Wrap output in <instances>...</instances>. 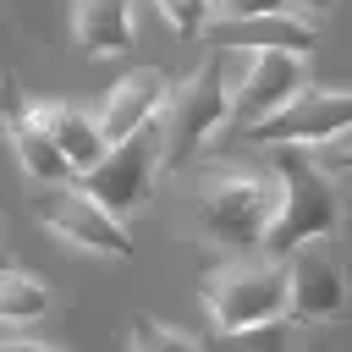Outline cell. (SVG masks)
<instances>
[{
  "mask_svg": "<svg viewBox=\"0 0 352 352\" xmlns=\"http://www.w3.org/2000/svg\"><path fill=\"white\" fill-rule=\"evenodd\" d=\"M275 209V170L258 165H214L187 192V242L209 253L248 258L264 248V226Z\"/></svg>",
  "mask_w": 352,
  "mask_h": 352,
  "instance_id": "cell-1",
  "label": "cell"
},
{
  "mask_svg": "<svg viewBox=\"0 0 352 352\" xmlns=\"http://www.w3.org/2000/svg\"><path fill=\"white\" fill-rule=\"evenodd\" d=\"M226 126H231V82H226V50H214L165 94V110H160V170L192 165Z\"/></svg>",
  "mask_w": 352,
  "mask_h": 352,
  "instance_id": "cell-2",
  "label": "cell"
},
{
  "mask_svg": "<svg viewBox=\"0 0 352 352\" xmlns=\"http://www.w3.org/2000/svg\"><path fill=\"white\" fill-rule=\"evenodd\" d=\"M270 170H275V209H270V226H264V253L286 258V253H297L308 242L336 236V226H341L336 187L319 170H308L297 148H280V160Z\"/></svg>",
  "mask_w": 352,
  "mask_h": 352,
  "instance_id": "cell-3",
  "label": "cell"
},
{
  "mask_svg": "<svg viewBox=\"0 0 352 352\" xmlns=\"http://www.w3.org/2000/svg\"><path fill=\"white\" fill-rule=\"evenodd\" d=\"M204 308H209V324L220 336H236V330L286 319V258L226 264L220 275L204 280Z\"/></svg>",
  "mask_w": 352,
  "mask_h": 352,
  "instance_id": "cell-4",
  "label": "cell"
},
{
  "mask_svg": "<svg viewBox=\"0 0 352 352\" xmlns=\"http://www.w3.org/2000/svg\"><path fill=\"white\" fill-rule=\"evenodd\" d=\"M160 176H165V170H160V121H148V126L104 143V154L82 170L77 187H82L88 198H99L116 220H126V214H138V209L154 198V182H160Z\"/></svg>",
  "mask_w": 352,
  "mask_h": 352,
  "instance_id": "cell-5",
  "label": "cell"
},
{
  "mask_svg": "<svg viewBox=\"0 0 352 352\" xmlns=\"http://www.w3.org/2000/svg\"><path fill=\"white\" fill-rule=\"evenodd\" d=\"M226 82H231V126H253L270 110H280L302 82H308V55L275 50V44H248L226 50Z\"/></svg>",
  "mask_w": 352,
  "mask_h": 352,
  "instance_id": "cell-6",
  "label": "cell"
},
{
  "mask_svg": "<svg viewBox=\"0 0 352 352\" xmlns=\"http://www.w3.org/2000/svg\"><path fill=\"white\" fill-rule=\"evenodd\" d=\"M33 214H38L60 242H72V248L88 253V258H132V236H126V226H121L99 198H88L77 182L33 187Z\"/></svg>",
  "mask_w": 352,
  "mask_h": 352,
  "instance_id": "cell-7",
  "label": "cell"
},
{
  "mask_svg": "<svg viewBox=\"0 0 352 352\" xmlns=\"http://www.w3.org/2000/svg\"><path fill=\"white\" fill-rule=\"evenodd\" d=\"M286 319L292 324H341L346 319V275L324 242L286 253Z\"/></svg>",
  "mask_w": 352,
  "mask_h": 352,
  "instance_id": "cell-8",
  "label": "cell"
},
{
  "mask_svg": "<svg viewBox=\"0 0 352 352\" xmlns=\"http://www.w3.org/2000/svg\"><path fill=\"white\" fill-rule=\"evenodd\" d=\"M346 121H352V94L346 88H308L302 82L280 110H270L248 132L270 148H302V143H319L330 132H346Z\"/></svg>",
  "mask_w": 352,
  "mask_h": 352,
  "instance_id": "cell-9",
  "label": "cell"
},
{
  "mask_svg": "<svg viewBox=\"0 0 352 352\" xmlns=\"http://www.w3.org/2000/svg\"><path fill=\"white\" fill-rule=\"evenodd\" d=\"M0 132H6L16 165H22V176H28L33 187L72 182V165L55 154V143H50V132H44V121H38V104H33V94L22 88L16 72H0Z\"/></svg>",
  "mask_w": 352,
  "mask_h": 352,
  "instance_id": "cell-10",
  "label": "cell"
},
{
  "mask_svg": "<svg viewBox=\"0 0 352 352\" xmlns=\"http://www.w3.org/2000/svg\"><path fill=\"white\" fill-rule=\"evenodd\" d=\"M165 94H170V77H165L160 66H138V72H126V77L104 94V104H99V116H94L99 138H104V143H116V138H126V132H138V126L160 121Z\"/></svg>",
  "mask_w": 352,
  "mask_h": 352,
  "instance_id": "cell-11",
  "label": "cell"
},
{
  "mask_svg": "<svg viewBox=\"0 0 352 352\" xmlns=\"http://www.w3.org/2000/svg\"><path fill=\"white\" fill-rule=\"evenodd\" d=\"M72 38L88 60H116L138 44V0H72Z\"/></svg>",
  "mask_w": 352,
  "mask_h": 352,
  "instance_id": "cell-12",
  "label": "cell"
},
{
  "mask_svg": "<svg viewBox=\"0 0 352 352\" xmlns=\"http://www.w3.org/2000/svg\"><path fill=\"white\" fill-rule=\"evenodd\" d=\"M38 121H44V132H50L55 154L72 165V176L88 170V165L104 154V138H99V126H94V116H88L82 104H72V99H50V104H38Z\"/></svg>",
  "mask_w": 352,
  "mask_h": 352,
  "instance_id": "cell-13",
  "label": "cell"
},
{
  "mask_svg": "<svg viewBox=\"0 0 352 352\" xmlns=\"http://www.w3.org/2000/svg\"><path fill=\"white\" fill-rule=\"evenodd\" d=\"M50 302H55V292L44 280H33L28 270L0 264V324H33V319L50 314Z\"/></svg>",
  "mask_w": 352,
  "mask_h": 352,
  "instance_id": "cell-14",
  "label": "cell"
},
{
  "mask_svg": "<svg viewBox=\"0 0 352 352\" xmlns=\"http://www.w3.org/2000/svg\"><path fill=\"white\" fill-rule=\"evenodd\" d=\"M126 352H198V341L182 336L176 324H160V319L138 314V319L126 324Z\"/></svg>",
  "mask_w": 352,
  "mask_h": 352,
  "instance_id": "cell-15",
  "label": "cell"
},
{
  "mask_svg": "<svg viewBox=\"0 0 352 352\" xmlns=\"http://www.w3.org/2000/svg\"><path fill=\"white\" fill-rule=\"evenodd\" d=\"M297 154H302L308 170H319L324 182H336V176L352 170V132H330V138H319V143H302Z\"/></svg>",
  "mask_w": 352,
  "mask_h": 352,
  "instance_id": "cell-16",
  "label": "cell"
},
{
  "mask_svg": "<svg viewBox=\"0 0 352 352\" xmlns=\"http://www.w3.org/2000/svg\"><path fill=\"white\" fill-rule=\"evenodd\" d=\"M154 6H160V16L176 28V38H204V33L214 28L209 0H154Z\"/></svg>",
  "mask_w": 352,
  "mask_h": 352,
  "instance_id": "cell-17",
  "label": "cell"
},
{
  "mask_svg": "<svg viewBox=\"0 0 352 352\" xmlns=\"http://www.w3.org/2000/svg\"><path fill=\"white\" fill-rule=\"evenodd\" d=\"M226 341H231V352H286V319L236 330V336H226Z\"/></svg>",
  "mask_w": 352,
  "mask_h": 352,
  "instance_id": "cell-18",
  "label": "cell"
},
{
  "mask_svg": "<svg viewBox=\"0 0 352 352\" xmlns=\"http://www.w3.org/2000/svg\"><path fill=\"white\" fill-rule=\"evenodd\" d=\"M209 11H214V22H253V16H275L286 6L280 0H209Z\"/></svg>",
  "mask_w": 352,
  "mask_h": 352,
  "instance_id": "cell-19",
  "label": "cell"
},
{
  "mask_svg": "<svg viewBox=\"0 0 352 352\" xmlns=\"http://www.w3.org/2000/svg\"><path fill=\"white\" fill-rule=\"evenodd\" d=\"M292 16H302V22H324L330 11H336V0H280Z\"/></svg>",
  "mask_w": 352,
  "mask_h": 352,
  "instance_id": "cell-20",
  "label": "cell"
},
{
  "mask_svg": "<svg viewBox=\"0 0 352 352\" xmlns=\"http://www.w3.org/2000/svg\"><path fill=\"white\" fill-rule=\"evenodd\" d=\"M0 352H66V346H44V341H0Z\"/></svg>",
  "mask_w": 352,
  "mask_h": 352,
  "instance_id": "cell-21",
  "label": "cell"
},
{
  "mask_svg": "<svg viewBox=\"0 0 352 352\" xmlns=\"http://www.w3.org/2000/svg\"><path fill=\"white\" fill-rule=\"evenodd\" d=\"M0 264H6V242H0Z\"/></svg>",
  "mask_w": 352,
  "mask_h": 352,
  "instance_id": "cell-22",
  "label": "cell"
}]
</instances>
